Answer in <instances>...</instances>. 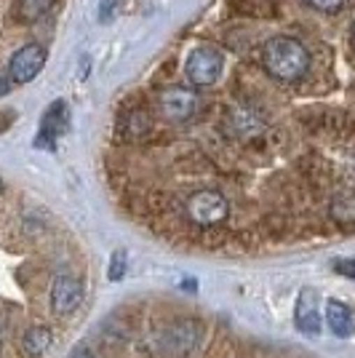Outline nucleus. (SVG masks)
<instances>
[{"mask_svg":"<svg viewBox=\"0 0 355 358\" xmlns=\"http://www.w3.org/2000/svg\"><path fill=\"white\" fill-rule=\"evenodd\" d=\"M0 193H3V179H0Z\"/></svg>","mask_w":355,"mask_h":358,"instance_id":"412c9836","label":"nucleus"},{"mask_svg":"<svg viewBox=\"0 0 355 358\" xmlns=\"http://www.w3.org/2000/svg\"><path fill=\"white\" fill-rule=\"evenodd\" d=\"M54 343V337H51V331L45 327H30L27 329V334H24V340H22V348H24V353L30 358H38L43 356L45 350L51 348Z\"/></svg>","mask_w":355,"mask_h":358,"instance_id":"f8f14e48","label":"nucleus"},{"mask_svg":"<svg viewBox=\"0 0 355 358\" xmlns=\"http://www.w3.org/2000/svg\"><path fill=\"white\" fill-rule=\"evenodd\" d=\"M155 105H158V113L168 123H184V120H190L198 113L201 99H198L195 89H190V86H168V89H163L158 94Z\"/></svg>","mask_w":355,"mask_h":358,"instance_id":"20e7f679","label":"nucleus"},{"mask_svg":"<svg viewBox=\"0 0 355 358\" xmlns=\"http://www.w3.org/2000/svg\"><path fill=\"white\" fill-rule=\"evenodd\" d=\"M51 6H54V0H16V19L22 24H32L48 14Z\"/></svg>","mask_w":355,"mask_h":358,"instance_id":"ddd939ff","label":"nucleus"},{"mask_svg":"<svg viewBox=\"0 0 355 358\" xmlns=\"http://www.w3.org/2000/svg\"><path fill=\"white\" fill-rule=\"evenodd\" d=\"M334 270H337L340 275H345V278H353L355 281V257L353 259H340V262L334 265Z\"/></svg>","mask_w":355,"mask_h":358,"instance_id":"a211bd4d","label":"nucleus"},{"mask_svg":"<svg viewBox=\"0 0 355 358\" xmlns=\"http://www.w3.org/2000/svg\"><path fill=\"white\" fill-rule=\"evenodd\" d=\"M262 67L278 83H296L310 70V51L291 35H275L262 45Z\"/></svg>","mask_w":355,"mask_h":358,"instance_id":"f257e3e1","label":"nucleus"},{"mask_svg":"<svg viewBox=\"0 0 355 358\" xmlns=\"http://www.w3.org/2000/svg\"><path fill=\"white\" fill-rule=\"evenodd\" d=\"M67 123H70V110H67V102H51L45 107L43 118H41V126H38V139L35 145L45 150H54L57 139H59L64 131H67Z\"/></svg>","mask_w":355,"mask_h":358,"instance_id":"423d86ee","label":"nucleus"},{"mask_svg":"<svg viewBox=\"0 0 355 358\" xmlns=\"http://www.w3.org/2000/svg\"><path fill=\"white\" fill-rule=\"evenodd\" d=\"M184 214L198 227H217V224L227 222L230 203H227V198L219 190H198V193L187 198Z\"/></svg>","mask_w":355,"mask_h":358,"instance_id":"f03ea898","label":"nucleus"},{"mask_svg":"<svg viewBox=\"0 0 355 358\" xmlns=\"http://www.w3.org/2000/svg\"><path fill=\"white\" fill-rule=\"evenodd\" d=\"M11 86H14V80H11L8 75H3V73H0V96H6V94L11 91Z\"/></svg>","mask_w":355,"mask_h":358,"instance_id":"6ab92c4d","label":"nucleus"},{"mask_svg":"<svg viewBox=\"0 0 355 358\" xmlns=\"http://www.w3.org/2000/svg\"><path fill=\"white\" fill-rule=\"evenodd\" d=\"M43 64H45L43 45L41 43L22 45L19 51L11 54V59H8V78L14 80V86H24V83H30V80H35L41 75Z\"/></svg>","mask_w":355,"mask_h":358,"instance_id":"39448f33","label":"nucleus"},{"mask_svg":"<svg viewBox=\"0 0 355 358\" xmlns=\"http://www.w3.org/2000/svg\"><path fill=\"white\" fill-rule=\"evenodd\" d=\"M326 324L328 329L337 334V337H350L355 331V318H353V310L340 302V299H328L326 302Z\"/></svg>","mask_w":355,"mask_h":358,"instance_id":"9d476101","label":"nucleus"},{"mask_svg":"<svg viewBox=\"0 0 355 358\" xmlns=\"http://www.w3.org/2000/svg\"><path fill=\"white\" fill-rule=\"evenodd\" d=\"M126 275V252H115L110 257V281H120Z\"/></svg>","mask_w":355,"mask_h":358,"instance_id":"2eb2a0df","label":"nucleus"},{"mask_svg":"<svg viewBox=\"0 0 355 358\" xmlns=\"http://www.w3.org/2000/svg\"><path fill=\"white\" fill-rule=\"evenodd\" d=\"M118 6H120V0H102V6H99V19H102V22H113Z\"/></svg>","mask_w":355,"mask_h":358,"instance_id":"f3484780","label":"nucleus"},{"mask_svg":"<svg viewBox=\"0 0 355 358\" xmlns=\"http://www.w3.org/2000/svg\"><path fill=\"white\" fill-rule=\"evenodd\" d=\"M201 340V329L195 321H177L174 327L166 331V348L174 353V356H184L190 353L195 345Z\"/></svg>","mask_w":355,"mask_h":358,"instance_id":"1a4fd4ad","label":"nucleus"},{"mask_svg":"<svg viewBox=\"0 0 355 358\" xmlns=\"http://www.w3.org/2000/svg\"><path fill=\"white\" fill-rule=\"evenodd\" d=\"M51 308H54V313L59 315H70L75 313L78 308H80V302H83V284L73 278V275H59V278H54V284H51Z\"/></svg>","mask_w":355,"mask_h":358,"instance_id":"0eeeda50","label":"nucleus"},{"mask_svg":"<svg viewBox=\"0 0 355 358\" xmlns=\"http://www.w3.org/2000/svg\"><path fill=\"white\" fill-rule=\"evenodd\" d=\"M150 131V118L145 113H131L129 115V134L133 136H142Z\"/></svg>","mask_w":355,"mask_h":358,"instance_id":"4468645a","label":"nucleus"},{"mask_svg":"<svg viewBox=\"0 0 355 358\" xmlns=\"http://www.w3.org/2000/svg\"><path fill=\"white\" fill-rule=\"evenodd\" d=\"M305 3L315 11H321V14H337L345 6V0H305Z\"/></svg>","mask_w":355,"mask_h":358,"instance_id":"dca6fc26","label":"nucleus"},{"mask_svg":"<svg viewBox=\"0 0 355 358\" xmlns=\"http://www.w3.org/2000/svg\"><path fill=\"white\" fill-rule=\"evenodd\" d=\"M222 67H224V59L217 48L198 45L195 51H190V57H187L184 73H187V80L193 83L195 89H206V86H214L219 80Z\"/></svg>","mask_w":355,"mask_h":358,"instance_id":"7ed1b4c3","label":"nucleus"},{"mask_svg":"<svg viewBox=\"0 0 355 358\" xmlns=\"http://www.w3.org/2000/svg\"><path fill=\"white\" fill-rule=\"evenodd\" d=\"M331 220L340 224H355V193L353 190H345L331 198V206H328Z\"/></svg>","mask_w":355,"mask_h":358,"instance_id":"9b49d317","label":"nucleus"},{"mask_svg":"<svg viewBox=\"0 0 355 358\" xmlns=\"http://www.w3.org/2000/svg\"><path fill=\"white\" fill-rule=\"evenodd\" d=\"M294 324L302 334H318L321 331V297L310 286H305L296 297Z\"/></svg>","mask_w":355,"mask_h":358,"instance_id":"6e6552de","label":"nucleus"},{"mask_svg":"<svg viewBox=\"0 0 355 358\" xmlns=\"http://www.w3.org/2000/svg\"><path fill=\"white\" fill-rule=\"evenodd\" d=\"M70 358H94V356H91L89 350H83V348H78V350H75V353H73V356H70Z\"/></svg>","mask_w":355,"mask_h":358,"instance_id":"aec40b11","label":"nucleus"}]
</instances>
